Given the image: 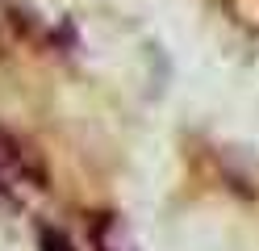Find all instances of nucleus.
Instances as JSON below:
<instances>
[{
  "label": "nucleus",
  "mask_w": 259,
  "mask_h": 251,
  "mask_svg": "<svg viewBox=\"0 0 259 251\" xmlns=\"http://www.w3.org/2000/svg\"><path fill=\"white\" fill-rule=\"evenodd\" d=\"M17 180H25V151L9 138V134H0V197H5Z\"/></svg>",
  "instance_id": "f257e3e1"
}]
</instances>
